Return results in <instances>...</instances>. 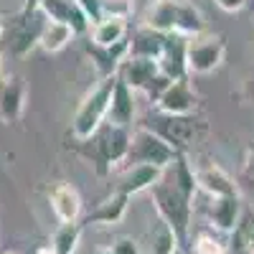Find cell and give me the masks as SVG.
<instances>
[{
    "mask_svg": "<svg viewBox=\"0 0 254 254\" xmlns=\"http://www.w3.org/2000/svg\"><path fill=\"white\" fill-rule=\"evenodd\" d=\"M130 140H132L130 127H120L104 120L94 135H89L87 140H74L69 147L94 168L97 176L104 178L115 165L125 163L127 150H130Z\"/></svg>",
    "mask_w": 254,
    "mask_h": 254,
    "instance_id": "1",
    "label": "cell"
},
{
    "mask_svg": "<svg viewBox=\"0 0 254 254\" xmlns=\"http://www.w3.org/2000/svg\"><path fill=\"white\" fill-rule=\"evenodd\" d=\"M142 26L155 28L160 33H183L198 36L206 31L203 13L190 0H150L142 18Z\"/></svg>",
    "mask_w": 254,
    "mask_h": 254,
    "instance_id": "2",
    "label": "cell"
},
{
    "mask_svg": "<svg viewBox=\"0 0 254 254\" xmlns=\"http://www.w3.org/2000/svg\"><path fill=\"white\" fill-rule=\"evenodd\" d=\"M153 190V203L158 216L176 231L181 244H188L190 234V216H193V198L186 196L178 186H173L165 176L150 188Z\"/></svg>",
    "mask_w": 254,
    "mask_h": 254,
    "instance_id": "3",
    "label": "cell"
},
{
    "mask_svg": "<svg viewBox=\"0 0 254 254\" xmlns=\"http://www.w3.org/2000/svg\"><path fill=\"white\" fill-rule=\"evenodd\" d=\"M115 79L117 76L99 79L97 87L92 92H87L84 99L79 102V107L71 117V137L74 140H87L89 135H94L99 130V125L107 120L112 92H115Z\"/></svg>",
    "mask_w": 254,
    "mask_h": 254,
    "instance_id": "4",
    "label": "cell"
},
{
    "mask_svg": "<svg viewBox=\"0 0 254 254\" xmlns=\"http://www.w3.org/2000/svg\"><path fill=\"white\" fill-rule=\"evenodd\" d=\"M142 127L160 135L171 147H176L178 153H186L188 147L206 132V122L196 112L193 115H165V112L155 110V115L142 120Z\"/></svg>",
    "mask_w": 254,
    "mask_h": 254,
    "instance_id": "5",
    "label": "cell"
},
{
    "mask_svg": "<svg viewBox=\"0 0 254 254\" xmlns=\"http://www.w3.org/2000/svg\"><path fill=\"white\" fill-rule=\"evenodd\" d=\"M46 23V15L41 10L33 13H20L10 20L3 31V41H0V51L13 56V59H23L28 56L36 46H38V38H41V28Z\"/></svg>",
    "mask_w": 254,
    "mask_h": 254,
    "instance_id": "6",
    "label": "cell"
},
{
    "mask_svg": "<svg viewBox=\"0 0 254 254\" xmlns=\"http://www.w3.org/2000/svg\"><path fill=\"white\" fill-rule=\"evenodd\" d=\"M178 158V150L171 147L160 135H155L153 130L147 127H137L132 132V140H130V150H127V158L125 163L130 165H137V163H147V165H158V168H165L171 165L173 160Z\"/></svg>",
    "mask_w": 254,
    "mask_h": 254,
    "instance_id": "7",
    "label": "cell"
},
{
    "mask_svg": "<svg viewBox=\"0 0 254 254\" xmlns=\"http://www.w3.org/2000/svg\"><path fill=\"white\" fill-rule=\"evenodd\" d=\"M226 56V41L221 33H198L188 38V74H211Z\"/></svg>",
    "mask_w": 254,
    "mask_h": 254,
    "instance_id": "8",
    "label": "cell"
},
{
    "mask_svg": "<svg viewBox=\"0 0 254 254\" xmlns=\"http://www.w3.org/2000/svg\"><path fill=\"white\" fill-rule=\"evenodd\" d=\"M84 51H87V56L92 59L99 79L117 76L120 64L127 59V54H130V38H122L112 46H99V44H94V41L87 38L84 41Z\"/></svg>",
    "mask_w": 254,
    "mask_h": 254,
    "instance_id": "9",
    "label": "cell"
},
{
    "mask_svg": "<svg viewBox=\"0 0 254 254\" xmlns=\"http://www.w3.org/2000/svg\"><path fill=\"white\" fill-rule=\"evenodd\" d=\"M26 110V81L18 74H3L0 76V120L3 122H18Z\"/></svg>",
    "mask_w": 254,
    "mask_h": 254,
    "instance_id": "10",
    "label": "cell"
},
{
    "mask_svg": "<svg viewBox=\"0 0 254 254\" xmlns=\"http://www.w3.org/2000/svg\"><path fill=\"white\" fill-rule=\"evenodd\" d=\"M160 71L165 76L176 79H186L188 76V36L183 33H165V46L163 54L158 59Z\"/></svg>",
    "mask_w": 254,
    "mask_h": 254,
    "instance_id": "11",
    "label": "cell"
},
{
    "mask_svg": "<svg viewBox=\"0 0 254 254\" xmlns=\"http://www.w3.org/2000/svg\"><path fill=\"white\" fill-rule=\"evenodd\" d=\"M155 110L165 115H193L198 110V94L186 79H176L171 87L165 89V94L155 102Z\"/></svg>",
    "mask_w": 254,
    "mask_h": 254,
    "instance_id": "12",
    "label": "cell"
},
{
    "mask_svg": "<svg viewBox=\"0 0 254 254\" xmlns=\"http://www.w3.org/2000/svg\"><path fill=\"white\" fill-rule=\"evenodd\" d=\"M127 206H130V196L115 188L107 198H102L89 214L81 219V226H115L125 219Z\"/></svg>",
    "mask_w": 254,
    "mask_h": 254,
    "instance_id": "13",
    "label": "cell"
},
{
    "mask_svg": "<svg viewBox=\"0 0 254 254\" xmlns=\"http://www.w3.org/2000/svg\"><path fill=\"white\" fill-rule=\"evenodd\" d=\"M38 10L44 13L46 18H51V20H59V23L71 26L76 36L89 33V28H92L87 13L81 10V5L76 3V0H44Z\"/></svg>",
    "mask_w": 254,
    "mask_h": 254,
    "instance_id": "14",
    "label": "cell"
},
{
    "mask_svg": "<svg viewBox=\"0 0 254 254\" xmlns=\"http://www.w3.org/2000/svg\"><path fill=\"white\" fill-rule=\"evenodd\" d=\"M158 74H160L158 59H145V56H127L120 64V71H117V76L135 92H142L150 84V79Z\"/></svg>",
    "mask_w": 254,
    "mask_h": 254,
    "instance_id": "15",
    "label": "cell"
},
{
    "mask_svg": "<svg viewBox=\"0 0 254 254\" xmlns=\"http://www.w3.org/2000/svg\"><path fill=\"white\" fill-rule=\"evenodd\" d=\"M49 206L54 211V216L66 224V221H79L81 216V196L79 190L71 186V183H56L51 190H49Z\"/></svg>",
    "mask_w": 254,
    "mask_h": 254,
    "instance_id": "16",
    "label": "cell"
},
{
    "mask_svg": "<svg viewBox=\"0 0 254 254\" xmlns=\"http://www.w3.org/2000/svg\"><path fill=\"white\" fill-rule=\"evenodd\" d=\"M242 198L239 193L234 196H211V203L206 208V214H208V221L211 226H216L219 231H226V234H231L242 216Z\"/></svg>",
    "mask_w": 254,
    "mask_h": 254,
    "instance_id": "17",
    "label": "cell"
},
{
    "mask_svg": "<svg viewBox=\"0 0 254 254\" xmlns=\"http://www.w3.org/2000/svg\"><path fill=\"white\" fill-rule=\"evenodd\" d=\"M160 178H163V168H158V165H147V163L127 165V171L122 173V178L117 183V190H122L127 196H135L140 190L153 188Z\"/></svg>",
    "mask_w": 254,
    "mask_h": 254,
    "instance_id": "18",
    "label": "cell"
},
{
    "mask_svg": "<svg viewBox=\"0 0 254 254\" xmlns=\"http://www.w3.org/2000/svg\"><path fill=\"white\" fill-rule=\"evenodd\" d=\"M107 122L120 125V127H132V122H135V89L127 87L120 76L115 79V92H112V102H110Z\"/></svg>",
    "mask_w": 254,
    "mask_h": 254,
    "instance_id": "19",
    "label": "cell"
},
{
    "mask_svg": "<svg viewBox=\"0 0 254 254\" xmlns=\"http://www.w3.org/2000/svg\"><path fill=\"white\" fill-rule=\"evenodd\" d=\"M196 181H198V188L206 190L208 196H234V193H239L237 183L231 181V176L216 163H208V165L198 168Z\"/></svg>",
    "mask_w": 254,
    "mask_h": 254,
    "instance_id": "20",
    "label": "cell"
},
{
    "mask_svg": "<svg viewBox=\"0 0 254 254\" xmlns=\"http://www.w3.org/2000/svg\"><path fill=\"white\" fill-rule=\"evenodd\" d=\"M165 46V33L155 31V28H147L140 26L132 38H130V54L127 56H145V59H160Z\"/></svg>",
    "mask_w": 254,
    "mask_h": 254,
    "instance_id": "21",
    "label": "cell"
},
{
    "mask_svg": "<svg viewBox=\"0 0 254 254\" xmlns=\"http://www.w3.org/2000/svg\"><path fill=\"white\" fill-rule=\"evenodd\" d=\"M74 38H76V33H74V28H71V26H66V23H59V20L46 18L44 28H41L38 46L44 49L46 54H59V51L66 49Z\"/></svg>",
    "mask_w": 254,
    "mask_h": 254,
    "instance_id": "22",
    "label": "cell"
},
{
    "mask_svg": "<svg viewBox=\"0 0 254 254\" xmlns=\"http://www.w3.org/2000/svg\"><path fill=\"white\" fill-rule=\"evenodd\" d=\"M127 38V20L122 18H102L99 23L92 26V38L99 46H112L117 41Z\"/></svg>",
    "mask_w": 254,
    "mask_h": 254,
    "instance_id": "23",
    "label": "cell"
},
{
    "mask_svg": "<svg viewBox=\"0 0 254 254\" xmlns=\"http://www.w3.org/2000/svg\"><path fill=\"white\" fill-rule=\"evenodd\" d=\"M178 244L181 242L176 237V231L158 216L155 226L150 229V247H147V254H176Z\"/></svg>",
    "mask_w": 254,
    "mask_h": 254,
    "instance_id": "24",
    "label": "cell"
},
{
    "mask_svg": "<svg viewBox=\"0 0 254 254\" xmlns=\"http://www.w3.org/2000/svg\"><path fill=\"white\" fill-rule=\"evenodd\" d=\"M81 221H66L61 224L54 237H51V249L56 254H74L76 247H79V239H81Z\"/></svg>",
    "mask_w": 254,
    "mask_h": 254,
    "instance_id": "25",
    "label": "cell"
},
{
    "mask_svg": "<svg viewBox=\"0 0 254 254\" xmlns=\"http://www.w3.org/2000/svg\"><path fill=\"white\" fill-rule=\"evenodd\" d=\"M231 244L239 252H249L254 254V211L252 208H242V216L231 231Z\"/></svg>",
    "mask_w": 254,
    "mask_h": 254,
    "instance_id": "26",
    "label": "cell"
},
{
    "mask_svg": "<svg viewBox=\"0 0 254 254\" xmlns=\"http://www.w3.org/2000/svg\"><path fill=\"white\" fill-rule=\"evenodd\" d=\"M188 249H190V254H226L224 242L216 239L214 234H208V231H198Z\"/></svg>",
    "mask_w": 254,
    "mask_h": 254,
    "instance_id": "27",
    "label": "cell"
},
{
    "mask_svg": "<svg viewBox=\"0 0 254 254\" xmlns=\"http://www.w3.org/2000/svg\"><path fill=\"white\" fill-rule=\"evenodd\" d=\"M135 10L132 0H104V18H122L127 20Z\"/></svg>",
    "mask_w": 254,
    "mask_h": 254,
    "instance_id": "28",
    "label": "cell"
},
{
    "mask_svg": "<svg viewBox=\"0 0 254 254\" xmlns=\"http://www.w3.org/2000/svg\"><path fill=\"white\" fill-rule=\"evenodd\" d=\"M171 84H173V79H171V76H165V74L160 71L158 76H153V79H150V84H147V87H145L142 92L147 94V99H150V104H155V102H158V99H160V97L165 94V89L171 87Z\"/></svg>",
    "mask_w": 254,
    "mask_h": 254,
    "instance_id": "29",
    "label": "cell"
},
{
    "mask_svg": "<svg viewBox=\"0 0 254 254\" xmlns=\"http://www.w3.org/2000/svg\"><path fill=\"white\" fill-rule=\"evenodd\" d=\"M76 3L81 5V10L87 13L89 23H99V20L104 18V0H76Z\"/></svg>",
    "mask_w": 254,
    "mask_h": 254,
    "instance_id": "30",
    "label": "cell"
},
{
    "mask_svg": "<svg viewBox=\"0 0 254 254\" xmlns=\"http://www.w3.org/2000/svg\"><path fill=\"white\" fill-rule=\"evenodd\" d=\"M110 252H112V254H142V252H140V244H137L132 237H120V239H115L112 247H110Z\"/></svg>",
    "mask_w": 254,
    "mask_h": 254,
    "instance_id": "31",
    "label": "cell"
},
{
    "mask_svg": "<svg viewBox=\"0 0 254 254\" xmlns=\"http://www.w3.org/2000/svg\"><path fill=\"white\" fill-rule=\"evenodd\" d=\"M214 3H216L224 13H239V10L247 5V0H214Z\"/></svg>",
    "mask_w": 254,
    "mask_h": 254,
    "instance_id": "32",
    "label": "cell"
},
{
    "mask_svg": "<svg viewBox=\"0 0 254 254\" xmlns=\"http://www.w3.org/2000/svg\"><path fill=\"white\" fill-rule=\"evenodd\" d=\"M244 176L254 178V145L247 150V158H244Z\"/></svg>",
    "mask_w": 254,
    "mask_h": 254,
    "instance_id": "33",
    "label": "cell"
},
{
    "mask_svg": "<svg viewBox=\"0 0 254 254\" xmlns=\"http://www.w3.org/2000/svg\"><path fill=\"white\" fill-rule=\"evenodd\" d=\"M244 99L254 104V69H252V74H249L247 81H244Z\"/></svg>",
    "mask_w": 254,
    "mask_h": 254,
    "instance_id": "34",
    "label": "cell"
},
{
    "mask_svg": "<svg viewBox=\"0 0 254 254\" xmlns=\"http://www.w3.org/2000/svg\"><path fill=\"white\" fill-rule=\"evenodd\" d=\"M41 3H44V0H23V8H20V13H33V10L41 8Z\"/></svg>",
    "mask_w": 254,
    "mask_h": 254,
    "instance_id": "35",
    "label": "cell"
},
{
    "mask_svg": "<svg viewBox=\"0 0 254 254\" xmlns=\"http://www.w3.org/2000/svg\"><path fill=\"white\" fill-rule=\"evenodd\" d=\"M36 254H56V252H54V249H51V244H49V247H41Z\"/></svg>",
    "mask_w": 254,
    "mask_h": 254,
    "instance_id": "36",
    "label": "cell"
},
{
    "mask_svg": "<svg viewBox=\"0 0 254 254\" xmlns=\"http://www.w3.org/2000/svg\"><path fill=\"white\" fill-rule=\"evenodd\" d=\"M3 31H5V23H3V18H0V41H3Z\"/></svg>",
    "mask_w": 254,
    "mask_h": 254,
    "instance_id": "37",
    "label": "cell"
},
{
    "mask_svg": "<svg viewBox=\"0 0 254 254\" xmlns=\"http://www.w3.org/2000/svg\"><path fill=\"white\" fill-rule=\"evenodd\" d=\"M92 254H112L110 249H99V252H92Z\"/></svg>",
    "mask_w": 254,
    "mask_h": 254,
    "instance_id": "38",
    "label": "cell"
},
{
    "mask_svg": "<svg viewBox=\"0 0 254 254\" xmlns=\"http://www.w3.org/2000/svg\"><path fill=\"white\" fill-rule=\"evenodd\" d=\"M0 76H3V51H0Z\"/></svg>",
    "mask_w": 254,
    "mask_h": 254,
    "instance_id": "39",
    "label": "cell"
},
{
    "mask_svg": "<svg viewBox=\"0 0 254 254\" xmlns=\"http://www.w3.org/2000/svg\"><path fill=\"white\" fill-rule=\"evenodd\" d=\"M0 254H18V252H0Z\"/></svg>",
    "mask_w": 254,
    "mask_h": 254,
    "instance_id": "40",
    "label": "cell"
}]
</instances>
